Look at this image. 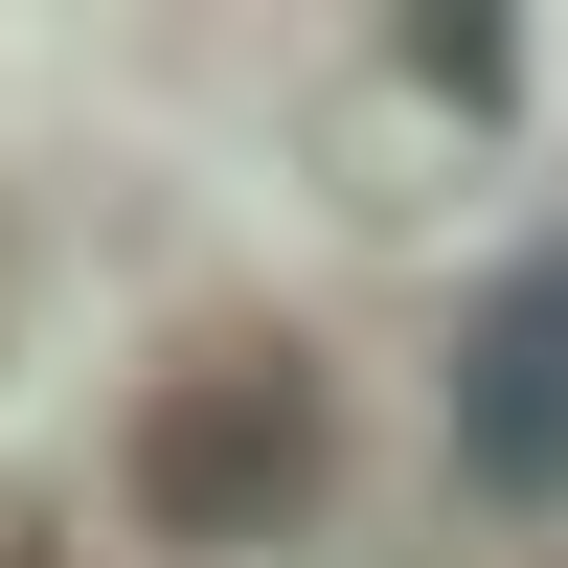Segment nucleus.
<instances>
[{"label": "nucleus", "instance_id": "nucleus-1", "mask_svg": "<svg viewBox=\"0 0 568 568\" xmlns=\"http://www.w3.org/2000/svg\"><path fill=\"white\" fill-rule=\"evenodd\" d=\"M318 455H342V409H318V364L296 342H205V364H160V409H136V524L160 546H296L318 524Z\"/></svg>", "mask_w": 568, "mask_h": 568}, {"label": "nucleus", "instance_id": "nucleus-2", "mask_svg": "<svg viewBox=\"0 0 568 568\" xmlns=\"http://www.w3.org/2000/svg\"><path fill=\"white\" fill-rule=\"evenodd\" d=\"M455 478H478L500 524H546V500H568V227L455 318Z\"/></svg>", "mask_w": 568, "mask_h": 568}]
</instances>
